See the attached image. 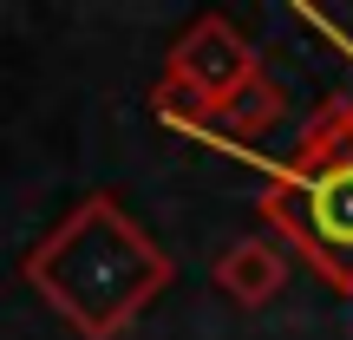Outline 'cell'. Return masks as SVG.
<instances>
[{
    "mask_svg": "<svg viewBox=\"0 0 353 340\" xmlns=\"http://www.w3.org/2000/svg\"><path fill=\"white\" fill-rule=\"evenodd\" d=\"M151 118L203 144H242L288 118V92L262 72V52L223 13H196L164 52V79L151 86Z\"/></svg>",
    "mask_w": 353,
    "mask_h": 340,
    "instance_id": "3957f363",
    "label": "cell"
},
{
    "mask_svg": "<svg viewBox=\"0 0 353 340\" xmlns=\"http://www.w3.org/2000/svg\"><path fill=\"white\" fill-rule=\"evenodd\" d=\"M301 20H307V26H321V33H327V39H334V46H347V33H334V26H327V20H321V13H307V7H301ZM347 59H353V46H347Z\"/></svg>",
    "mask_w": 353,
    "mask_h": 340,
    "instance_id": "5b68a950",
    "label": "cell"
},
{
    "mask_svg": "<svg viewBox=\"0 0 353 340\" xmlns=\"http://www.w3.org/2000/svg\"><path fill=\"white\" fill-rule=\"evenodd\" d=\"M216 288L229 294L236 308H262L288 288V249L268 236H242L216 255Z\"/></svg>",
    "mask_w": 353,
    "mask_h": 340,
    "instance_id": "277c9868",
    "label": "cell"
},
{
    "mask_svg": "<svg viewBox=\"0 0 353 340\" xmlns=\"http://www.w3.org/2000/svg\"><path fill=\"white\" fill-rule=\"evenodd\" d=\"M20 281L79 340H125L151 301L170 294L176 262L151 229L131 223L118 190H92L26 249Z\"/></svg>",
    "mask_w": 353,
    "mask_h": 340,
    "instance_id": "6da1fadb",
    "label": "cell"
},
{
    "mask_svg": "<svg viewBox=\"0 0 353 340\" xmlns=\"http://www.w3.org/2000/svg\"><path fill=\"white\" fill-rule=\"evenodd\" d=\"M216 151L262 164V216L334 294H353V99H327L301 125L288 157H255L249 144Z\"/></svg>",
    "mask_w": 353,
    "mask_h": 340,
    "instance_id": "7a4b0ae2",
    "label": "cell"
}]
</instances>
